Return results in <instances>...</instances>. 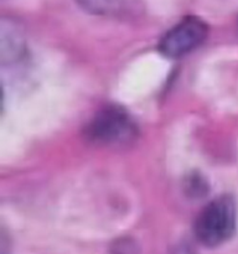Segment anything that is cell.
Wrapping results in <instances>:
<instances>
[{
	"mask_svg": "<svg viewBox=\"0 0 238 254\" xmlns=\"http://www.w3.org/2000/svg\"><path fill=\"white\" fill-rule=\"evenodd\" d=\"M237 208L231 196L222 195L211 200L198 213L195 236L205 247H218L230 241L236 232Z\"/></svg>",
	"mask_w": 238,
	"mask_h": 254,
	"instance_id": "cell-1",
	"label": "cell"
},
{
	"mask_svg": "<svg viewBox=\"0 0 238 254\" xmlns=\"http://www.w3.org/2000/svg\"><path fill=\"white\" fill-rule=\"evenodd\" d=\"M84 136L97 145H121L135 138L136 126L125 109L108 106L97 112L88 122Z\"/></svg>",
	"mask_w": 238,
	"mask_h": 254,
	"instance_id": "cell-2",
	"label": "cell"
},
{
	"mask_svg": "<svg viewBox=\"0 0 238 254\" xmlns=\"http://www.w3.org/2000/svg\"><path fill=\"white\" fill-rule=\"evenodd\" d=\"M208 35V26L197 16H185L164 34L159 51L169 59H180L200 47Z\"/></svg>",
	"mask_w": 238,
	"mask_h": 254,
	"instance_id": "cell-3",
	"label": "cell"
},
{
	"mask_svg": "<svg viewBox=\"0 0 238 254\" xmlns=\"http://www.w3.org/2000/svg\"><path fill=\"white\" fill-rule=\"evenodd\" d=\"M24 51V39L21 31L12 21L1 22V61L14 62L20 59Z\"/></svg>",
	"mask_w": 238,
	"mask_h": 254,
	"instance_id": "cell-4",
	"label": "cell"
},
{
	"mask_svg": "<svg viewBox=\"0 0 238 254\" xmlns=\"http://www.w3.org/2000/svg\"><path fill=\"white\" fill-rule=\"evenodd\" d=\"M84 11L98 16H119L129 12L136 0H76Z\"/></svg>",
	"mask_w": 238,
	"mask_h": 254,
	"instance_id": "cell-5",
	"label": "cell"
}]
</instances>
